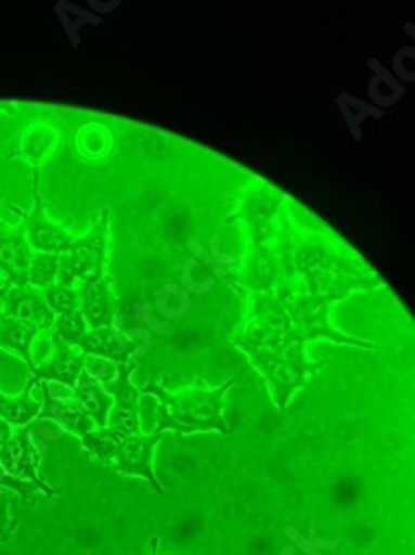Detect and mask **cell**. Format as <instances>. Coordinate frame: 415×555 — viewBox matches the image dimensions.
<instances>
[{"instance_id":"obj_5","label":"cell","mask_w":415,"mask_h":555,"mask_svg":"<svg viewBox=\"0 0 415 555\" xmlns=\"http://www.w3.org/2000/svg\"><path fill=\"white\" fill-rule=\"evenodd\" d=\"M304 343L302 334L291 325L289 315L273 294H251L249 309L234 334V347L249 356V362L283 353Z\"/></svg>"},{"instance_id":"obj_24","label":"cell","mask_w":415,"mask_h":555,"mask_svg":"<svg viewBox=\"0 0 415 555\" xmlns=\"http://www.w3.org/2000/svg\"><path fill=\"white\" fill-rule=\"evenodd\" d=\"M0 489H8V491H12V493L21 495L25 502H31L38 493H42L38 485L25 482V480H21V478L10 476L3 465H0ZM42 495H44V493H42Z\"/></svg>"},{"instance_id":"obj_18","label":"cell","mask_w":415,"mask_h":555,"mask_svg":"<svg viewBox=\"0 0 415 555\" xmlns=\"http://www.w3.org/2000/svg\"><path fill=\"white\" fill-rule=\"evenodd\" d=\"M40 415V400L31 396V380H27L21 396H10L0 389V418L12 427H27Z\"/></svg>"},{"instance_id":"obj_13","label":"cell","mask_w":415,"mask_h":555,"mask_svg":"<svg viewBox=\"0 0 415 555\" xmlns=\"http://www.w3.org/2000/svg\"><path fill=\"white\" fill-rule=\"evenodd\" d=\"M52 345H54L52 353L40 364H36L29 378H34L36 383H59V385L74 387L82 376L87 356L78 347H67L59 343H52Z\"/></svg>"},{"instance_id":"obj_22","label":"cell","mask_w":415,"mask_h":555,"mask_svg":"<svg viewBox=\"0 0 415 555\" xmlns=\"http://www.w3.org/2000/svg\"><path fill=\"white\" fill-rule=\"evenodd\" d=\"M42 298L54 315L80 309V289H74V287H65L56 283L50 289H42Z\"/></svg>"},{"instance_id":"obj_12","label":"cell","mask_w":415,"mask_h":555,"mask_svg":"<svg viewBox=\"0 0 415 555\" xmlns=\"http://www.w3.org/2000/svg\"><path fill=\"white\" fill-rule=\"evenodd\" d=\"M112 275L105 273L96 281L80 285V311L89 330H105L116 325L120 300L112 289Z\"/></svg>"},{"instance_id":"obj_6","label":"cell","mask_w":415,"mask_h":555,"mask_svg":"<svg viewBox=\"0 0 415 555\" xmlns=\"http://www.w3.org/2000/svg\"><path fill=\"white\" fill-rule=\"evenodd\" d=\"M260 376L264 378L271 400L275 402L281 411H285L291 402V398L307 387L309 378L313 374H317L322 366H325V360H309L307 356V345L298 343L294 347H289L283 353H275L269 358H260L256 362H251Z\"/></svg>"},{"instance_id":"obj_11","label":"cell","mask_w":415,"mask_h":555,"mask_svg":"<svg viewBox=\"0 0 415 555\" xmlns=\"http://www.w3.org/2000/svg\"><path fill=\"white\" fill-rule=\"evenodd\" d=\"M3 201V196H0ZM34 251L25 236V224L10 227L0 220V273L5 275V283L12 287L29 285V267Z\"/></svg>"},{"instance_id":"obj_15","label":"cell","mask_w":415,"mask_h":555,"mask_svg":"<svg viewBox=\"0 0 415 555\" xmlns=\"http://www.w3.org/2000/svg\"><path fill=\"white\" fill-rule=\"evenodd\" d=\"M0 315L36 322V325H40L44 332L52 327V322L56 318L48 307V302H44L42 292L31 285L12 287L3 298V311H0Z\"/></svg>"},{"instance_id":"obj_7","label":"cell","mask_w":415,"mask_h":555,"mask_svg":"<svg viewBox=\"0 0 415 555\" xmlns=\"http://www.w3.org/2000/svg\"><path fill=\"white\" fill-rule=\"evenodd\" d=\"M109 222L112 211L103 209L85 236L74 238L72 247L61 256L59 285L74 287L76 281L89 283L107 273V249H109Z\"/></svg>"},{"instance_id":"obj_1","label":"cell","mask_w":415,"mask_h":555,"mask_svg":"<svg viewBox=\"0 0 415 555\" xmlns=\"http://www.w3.org/2000/svg\"><path fill=\"white\" fill-rule=\"evenodd\" d=\"M287 198L269 184L254 182L229 220L245 222L249 247L226 273L234 285L251 294H273L294 275L291 251L296 227L285 214Z\"/></svg>"},{"instance_id":"obj_14","label":"cell","mask_w":415,"mask_h":555,"mask_svg":"<svg viewBox=\"0 0 415 555\" xmlns=\"http://www.w3.org/2000/svg\"><path fill=\"white\" fill-rule=\"evenodd\" d=\"M78 349L85 356H96V358H105L118 364H127L131 360H135L138 353V343L120 332L116 325L105 327V330H89L85 334V338L80 340Z\"/></svg>"},{"instance_id":"obj_16","label":"cell","mask_w":415,"mask_h":555,"mask_svg":"<svg viewBox=\"0 0 415 555\" xmlns=\"http://www.w3.org/2000/svg\"><path fill=\"white\" fill-rule=\"evenodd\" d=\"M40 334H44V330L36 322L0 315V349L21 358L29 366V372L36 369L31 349Z\"/></svg>"},{"instance_id":"obj_25","label":"cell","mask_w":415,"mask_h":555,"mask_svg":"<svg viewBox=\"0 0 415 555\" xmlns=\"http://www.w3.org/2000/svg\"><path fill=\"white\" fill-rule=\"evenodd\" d=\"M12 491L0 489V542H8L14 531H16V520L10 516V506H12Z\"/></svg>"},{"instance_id":"obj_2","label":"cell","mask_w":415,"mask_h":555,"mask_svg":"<svg viewBox=\"0 0 415 555\" xmlns=\"http://www.w3.org/2000/svg\"><path fill=\"white\" fill-rule=\"evenodd\" d=\"M291 271L309 294L332 305L342 302L353 292H372L385 285L349 245L329 234H296Z\"/></svg>"},{"instance_id":"obj_10","label":"cell","mask_w":415,"mask_h":555,"mask_svg":"<svg viewBox=\"0 0 415 555\" xmlns=\"http://www.w3.org/2000/svg\"><path fill=\"white\" fill-rule=\"evenodd\" d=\"M138 369V360H131L127 364H120V374L114 385H109L105 391L114 398V406L107 418V429L125 434V436H138L141 431V389L131 383V374Z\"/></svg>"},{"instance_id":"obj_20","label":"cell","mask_w":415,"mask_h":555,"mask_svg":"<svg viewBox=\"0 0 415 555\" xmlns=\"http://www.w3.org/2000/svg\"><path fill=\"white\" fill-rule=\"evenodd\" d=\"M59 269H61V256L34 254L31 267H29V285L40 292L54 287L59 283Z\"/></svg>"},{"instance_id":"obj_27","label":"cell","mask_w":415,"mask_h":555,"mask_svg":"<svg viewBox=\"0 0 415 555\" xmlns=\"http://www.w3.org/2000/svg\"><path fill=\"white\" fill-rule=\"evenodd\" d=\"M5 294H8V292H5L3 287H0V300H3V298H5Z\"/></svg>"},{"instance_id":"obj_4","label":"cell","mask_w":415,"mask_h":555,"mask_svg":"<svg viewBox=\"0 0 415 555\" xmlns=\"http://www.w3.org/2000/svg\"><path fill=\"white\" fill-rule=\"evenodd\" d=\"M85 447V453L96 457L105 469H112L120 476L143 478L152 485L156 493H165L163 485L154 472V453L156 444L165 434H138L125 436L112 429H99L85 415H80L78 425L72 431Z\"/></svg>"},{"instance_id":"obj_9","label":"cell","mask_w":415,"mask_h":555,"mask_svg":"<svg viewBox=\"0 0 415 555\" xmlns=\"http://www.w3.org/2000/svg\"><path fill=\"white\" fill-rule=\"evenodd\" d=\"M40 453L42 449L34 442L31 434L27 427H14L12 438L8 444L0 449V465L5 467V472L14 478H21L25 482H34L40 487V491L50 498H56L61 491L50 487L38 476V465H40Z\"/></svg>"},{"instance_id":"obj_17","label":"cell","mask_w":415,"mask_h":555,"mask_svg":"<svg viewBox=\"0 0 415 555\" xmlns=\"http://www.w3.org/2000/svg\"><path fill=\"white\" fill-rule=\"evenodd\" d=\"M74 402L78 406V411L94 423L99 429L107 427V418L109 411L114 406V398L99 385H94L91 380H87L85 376L78 378V383L74 385Z\"/></svg>"},{"instance_id":"obj_21","label":"cell","mask_w":415,"mask_h":555,"mask_svg":"<svg viewBox=\"0 0 415 555\" xmlns=\"http://www.w3.org/2000/svg\"><path fill=\"white\" fill-rule=\"evenodd\" d=\"M120 374V364L105 360V358H96V356H87L85 358V369H82V376L87 380H91L94 385L107 389L109 385L116 383Z\"/></svg>"},{"instance_id":"obj_19","label":"cell","mask_w":415,"mask_h":555,"mask_svg":"<svg viewBox=\"0 0 415 555\" xmlns=\"http://www.w3.org/2000/svg\"><path fill=\"white\" fill-rule=\"evenodd\" d=\"M87 332H89V327L85 322V315H82L80 309H76V311H69V313L56 315L54 322H52V327L44 334L50 336L52 343L67 345V347H78Z\"/></svg>"},{"instance_id":"obj_23","label":"cell","mask_w":415,"mask_h":555,"mask_svg":"<svg viewBox=\"0 0 415 555\" xmlns=\"http://www.w3.org/2000/svg\"><path fill=\"white\" fill-rule=\"evenodd\" d=\"M27 431L31 434L34 442H36L40 449H42L44 444L61 440V438L67 434L59 423H54V421H50V418H42V415H38L36 421H31V423L27 425Z\"/></svg>"},{"instance_id":"obj_26","label":"cell","mask_w":415,"mask_h":555,"mask_svg":"<svg viewBox=\"0 0 415 555\" xmlns=\"http://www.w3.org/2000/svg\"><path fill=\"white\" fill-rule=\"evenodd\" d=\"M14 434V427L10 423H5L3 418H0V449H3L8 444V440L12 438Z\"/></svg>"},{"instance_id":"obj_8","label":"cell","mask_w":415,"mask_h":555,"mask_svg":"<svg viewBox=\"0 0 415 555\" xmlns=\"http://www.w3.org/2000/svg\"><path fill=\"white\" fill-rule=\"evenodd\" d=\"M31 211L25 222V236L34 254H52L63 256L72 243L74 236L67 234V229L44 214V205L40 198V167L34 165V182H31Z\"/></svg>"},{"instance_id":"obj_3","label":"cell","mask_w":415,"mask_h":555,"mask_svg":"<svg viewBox=\"0 0 415 555\" xmlns=\"http://www.w3.org/2000/svg\"><path fill=\"white\" fill-rule=\"evenodd\" d=\"M236 385V378H229L224 385L216 389L203 387H187L178 393H169L156 380L141 391L154 398V413H152V434L176 431L182 436L190 434H220L229 436V425L224 418V402L226 393Z\"/></svg>"}]
</instances>
